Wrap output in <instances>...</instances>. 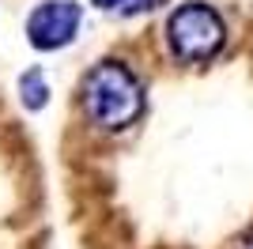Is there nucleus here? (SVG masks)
I'll use <instances>...</instances> for the list:
<instances>
[{"label":"nucleus","mask_w":253,"mask_h":249,"mask_svg":"<svg viewBox=\"0 0 253 249\" xmlns=\"http://www.w3.org/2000/svg\"><path fill=\"white\" fill-rule=\"evenodd\" d=\"M80 110L102 136H121L140 124L148 110V87L121 57H102L80 80Z\"/></svg>","instance_id":"f257e3e1"},{"label":"nucleus","mask_w":253,"mask_h":249,"mask_svg":"<svg viewBox=\"0 0 253 249\" xmlns=\"http://www.w3.org/2000/svg\"><path fill=\"white\" fill-rule=\"evenodd\" d=\"M167 53L185 68L211 64L227 45V23L208 0H185L167 15Z\"/></svg>","instance_id":"f03ea898"},{"label":"nucleus","mask_w":253,"mask_h":249,"mask_svg":"<svg viewBox=\"0 0 253 249\" xmlns=\"http://www.w3.org/2000/svg\"><path fill=\"white\" fill-rule=\"evenodd\" d=\"M80 27H84L80 0H42L27 15V42L38 53H61L76 42Z\"/></svg>","instance_id":"7ed1b4c3"},{"label":"nucleus","mask_w":253,"mask_h":249,"mask_svg":"<svg viewBox=\"0 0 253 249\" xmlns=\"http://www.w3.org/2000/svg\"><path fill=\"white\" fill-rule=\"evenodd\" d=\"M15 91H19V102L31 110V114H38V110H45L49 106V80H45V72L34 64V68H27V72L19 76V83H15Z\"/></svg>","instance_id":"20e7f679"},{"label":"nucleus","mask_w":253,"mask_h":249,"mask_svg":"<svg viewBox=\"0 0 253 249\" xmlns=\"http://www.w3.org/2000/svg\"><path fill=\"white\" fill-rule=\"evenodd\" d=\"M91 4L114 19H140V15H151L155 8H163L167 0H91Z\"/></svg>","instance_id":"39448f33"},{"label":"nucleus","mask_w":253,"mask_h":249,"mask_svg":"<svg viewBox=\"0 0 253 249\" xmlns=\"http://www.w3.org/2000/svg\"><path fill=\"white\" fill-rule=\"evenodd\" d=\"M242 249H253V238H246V242H242Z\"/></svg>","instance_id":"423d86ee"}]
</instances>
